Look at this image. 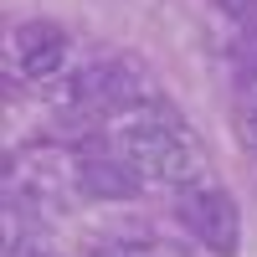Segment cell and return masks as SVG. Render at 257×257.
I'll use <instances>...</instances> for the list:
<instances>
[{"mask_svg":"<svg viewBox=\"0 0 257 257\" xmlns=\"http://www.w3.org/2000/svg\"><path fill=\"white\" fill-rule=\"evenodd\" d=\"M118 155L134 165L144 180H155V185H180L185 190V185H196V175H201V149H196V139H190L175 118H160V113L123 123Z\"/></svg>","mask_w":257,"mask_h":257,"instance_id":"obj_1","label":"cell"},{"mask_svg":"<svg viewBox=\"0 0 257 257\" xmlns=\"http://www.w3.org/2000/svg\"><path fill=\"white\" fill-rule=\"evenodd\" d=\"M175 211H180V226L206 252H216V257H237L242 252V211L221 185H185Z\"/></svg>","mask_w":257,"mask_h":257,"instance_id":"obj_2","label":"cell"},{"mask_svg":"<svg viewBox=\"0 0 257 257\" xmlns=\"http://www.w3.org/2000/svg\"><path fill=\"white\" fill-rule=\"evenodd\" d=\"M139 77L123 67V62H93L72 77V103L88 113H123V108H139Z\"/></svg>","mask_w":257,"mask_h":257,"instance_id":"obj_3","label":"cell"},{"mask_svg":"<svg viewBox=\"0 0 257 257\" xmlns=\"http://www.w3.org/2000/svg\"><path fill=\"white\" fill-rule=\"evenodd\" d=\"M77 185H82V196H93V201H134L144 190V175L118 149H108V155H82L77 160Z\"/></svg>","mask_w":257,"mask_h":257,"instance_id":"obj_4","label":"cell"},{"mask_svg":"<svg viewBox=\"0 0 257 257\" xmlns=\"http://www.w3.org/2000/svg\"><path fill=\"white\" fill-rule=\"evenodd\" d=\"M67 62V31L57 21H21L16 26V67L26 77H52Z\"/></svg>","mask_w":257,"mask_h":257,"instance_id":"obj_5","label":"cell"},{"mask_svg":"<svg viewBox=\"0 0 257 257\" xmlns=\"http://www.w3.org/2000/svg\"><path fill=\"white\" fill-rule=\"evenodd\" d=\"M237 77L257 82V26L242 31V47H237Z\"/></svg>","mask_w":257,"mask_h":257,"instance_id":"obj_6","label":"cell"},{"mask_svg":"<svg viewBox=\"0 0 257 257\" xmlns=\"http://www.w3.org/2000/svg\"><path fill=\"white\" fill-rule=\"evenodd\" d=\"M216 6H221L226 16H237V21H242V16H252V11H257V0H216Z\"/></svg>","mask_w":257,"mask_h":257,"instance_id":"obj_7","label":"cell"},{"mask_svg":"<svg viewBox=\"0 0 257 257\" xmlns=\"http://www.w3.org/2000/svg\"><path fill=\"white\" fill-rule=\"evenodd\" d=\"M31 257H57V252H41V247H36V252H31Z\"/></svg>","mask_w":257,"mask_h":257,"instance_id":"obj_8","label":"cell"}]
</instances>
